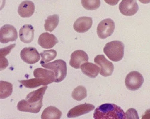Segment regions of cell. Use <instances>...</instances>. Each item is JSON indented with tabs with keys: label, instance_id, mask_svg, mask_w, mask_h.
<instances>
[{
	"label": "cell",
	"instance_id": "obj_1",
	"mask_svg": "<svg viewBox=\"0 0 150 119\" xmlns=\"http://www.w3.org/2000/svg\"><path fill=\"white\" fill-rule=\"evenodd\" d=\"M47 86H44L28 94L25 100H21L17 104V109L21 112L37 113L42 107L43 96Z\"/></svg>",
	"mask_w": 150,
	"mask_h": 119
},
{
	"label": "cell",
	"instance_id": "obj_2",
	"mask_svg": "<svg viewBox=\"0 0 150 119\" xmlns=\"http://www.w3.org/2000/svg\"><path fill=\"white\" fill-rule=\"evenodd\" d=\"M95 119H125L126 114L121 108L114 104H105L95 109Z\"/></svg>",
	"mask_w": 150,
	"mask_h": 119
},
{
	"label": "cell",
	"instance_id": "obj_3",
	"mask_svg": "<svg viewBox=\"0 0 150 119\" xmlns=\"http://www.w3.org/2000/svg\"><path fill=\"white\" fill-rule=\"evenodd\" d=\"M124 49V44L122 42L113 41L105 45L103 51L110 60L113 62H118L123 57Z\"/></svg>",
	"mask_w": 150,
	"mask_h": 119
},
{
	"label": "cell",
	"instance_id": "obj_4",
	"mask_svg": "<svg viewBox=\"0 0 150 119\" xmlns=\"http://www.w3.org/2000/svg\"><path fill=\"white\" fill-rule=\"evenodd\" d=\"M45 68L51 69L55 75L54 82H61L65 78L67 74V66L66 62L62 60H57L47 64H42Z\"/></svg>",
	"mask_w": 150,
	"mask_h": 119
},
{
	"label": "cell",
	"instance_id": "obj_5",
	"mask_svg": "<svg viewBox=\"0 0 150 119\" xmlns=\"http://www.w3.org/2000/svg\"><path fill=\"white\" fill-rule=\"evenodd\" d=\"M144 81V78L140 73L133 71L127 75L125 79V84L129 90L135 91L141 88Z\"/></svg>",
	"mask_w": 150,
	"mask_h": 119
},
{
	"label": "cell",
	"instance_id": "obj_6",
	"mask_svg": "<svg viewBox=\"0 0 150 119\" xmlns=\"http://www.w3.org/2000/svg\"><path fill=\"white\" fill-rule=\"evenodd\" d=\"M115 29V24L112 20L107 18L102 20L97 28V34L101 39H105L113 33Z\"/></svg>",
	"mask_w": 150,
	"mask_h": 119
},
{
	"label": "cell",
	"instance_id": "obj_7",
	"mask_svg": "<svg viewBox=\"0 0 150 119\" xmlns=\"http://www.w3.org/2000/svg\"><path fill=\"white\" fill-rule=\"evenodd\" d=\"M94 62L100 67V74L102 76L107 77L113 73L114 66L112 62L106 58L103 55H98L95 57Z\"/></svg>",
	"mask_w": 150,
	"mask_h": 119
},
{
	"label": "cell",
	"instance_id": "obj_8",
	"mask_svg": "<svg viewBox=\"0 0 150 119\" xmlns=\"http://www.w3.org/2000/svg\"><path fill=\"white\" fill-rule=\"evenodd\" d=\"M0 41L2 43L16 41L18 38V33L15 27L11 25L5 24L0 29Z\"/></svg>",
	"mask_w": 150,
	"mask_h": 119
},
{
	"label": "cell",
	"instance_id": "obj_9",
	"mask_svg": "<svg viewBox=\"0 0 150 119\" xmlns=\"http://www.w3.org/2000/svg\"><path fill=\"white\" fill-rule=\"evenodd\" d=\"M21 58L28 64H35L40 60V54L37 49L34 47H26L23 49L20 53Z\"/></svg>",
	"mask_w": 150,
	"mask_h": 119
},
{
	"label": "cell",
	"instance_id": "obj_10",
	"mask_svg": "<svg viewBox=\"0 0 150 119\" xmlns=\"http://www.w3.org/2000/svg\"><path fill=\"white\" fill-rule=\"evenodd\" d=\"M119 10L125 16H132L139 10V6L136 0H122L119 5Z\"/></svg>",
	"mask_w": 150,
	"mask_h": 119
},
{
	"label": "cell",
	"instance_id": "obj_11",
	"mask_svg": "<svg viewBox=\"0 0 150 119\" xmlns=\"http://www.w3.org/2000/svg\"><path fill=\"white\" fill-rule=\"evenodd\" d=\"M88 61V56L87 53L81 50H76L72 53L69 65L74 68H80L82 63Z\"/></svg>",
	"mask_w": 150,
	"mask_h": 119
},
{
	"label": "cell",
	"instance_id": "obj_12",
	"mask_svg": "<svg viewBox=\"0 0 150 119\" xmlns=\"http://www.w3.org/2000/svg\"><path fill=\"white\" fill-rule=\"evenodd\" d=\"M95 108L93 105L85 103L79 105L70 110L67 114L69 118H76L86 114Z\"/></svg>",
	"mask_w": 150,
	"mask_h": 119
},
{
	"label": "cell",
	"instance_id": "obj_13",
	"mask_svg": "<svg viewBox=\"0 0 150 119\" xmlns=\"http://www.w3.org/2000/svg\"><path fill=\"white\" fill-rule=\"evenodd\" d=\"M92 24V18L83 16L80 17L75 21L73 25V28L76 32L83 33L88 31Z\"/></svg>",
	"mask_w": 150,
	"mask_h": 119
},
{
	"label": "cell",
	"instance_id": "obj_14",
	"mask_svg": "<svg viewBox=\"0 0 150 119\" xmlns=\"http://www.w3.org/2000/svg\"><path fill=\"white\" fill-rule=\"evenodd\" d=\"M59 42L57 38L53 34L43 33L39 36L38 43L45 49H51Z\"/></svg>",
	"mask_w": 150,
	"mask_h": 119
},
{
	"label": "cell",
	"instance_id": "obj_15",
	"mask_svg": "<svg viewBox=\"0 0 150 119\" xmlns=\"http://www.w3.org/2000/svg\"><path fill=\"white\" fill-rule=\"evenodd\" d=\"M34 31L33 27L31 25H24L19 31L21 41L25 43H31L34 37Z\"/></svg>",
	"mask_w": 150,
	"mask_h": 119
},
{
	"label": "cell",
	"instance_id": "obj_16",
	"mask_svg": "<svg viewBox=\"0 0 150 119\" xmlns=\"http://www.w3.org/2000/svg\"><path fill=\"white\" fill-rule=\"evenodd\" d=\"M35 6L33 2L25 1L22 2L18 7V13L22 18H29L34 13Z\"/></svg>",
	"mask_w": 150,
	"mask_h": 119
},
{
	"label": "cell",
	"instance_id": "obj_17",
	"mask_svg": "<svg viewBox=\"0 0 150 119\" xmlns=\"http://www.w3.org/2000/svg\"><path fill=\"white\" fill-rule=\"evenodd\" d=\"M21 84L26 88H33L41 85L47 86L51 84L47 80L41 78H32L25 80H18Z\"/></svg>",
	"mask_w": 150,
	"mask_h": 119
},
{
	"label": "cell",
	"instance_id": "obj_18",
	"mask_svg": "<svg viewBox=\"0 0 150 119\" xmlns=\"http://www.w3.org/2000/svg\"><path fill=\"white\" fill-rule=\"evenodd\" d=\"M82 72L91 78H95L99 74V67L93 63L86 62L81 66Z\"/></svg>",
	"mask_w": 150,
	"mask_h": 119
},
{
	"label": "cell",
	"instance_id": "obj_19",
	"mask_svg": "<svg viewBox=\"0 0 150 119\" xmlns=\"http://www.w3.org/2000/svg\"><path fill=\"white\" fill-rule=\"evenodd\" d=\"M33 75L35 78H41L47 80L51 83L55 80V75L53 71L38 68L35 69Z\"/></svg>",
	"mask_w": 150,
	"mask_h": 119
},
{
	"label": "cell",
	"instance_id": "obj_20",
	"mask_svg": "<svg viewBox=\"0 0 150 119\" xmlns=\"http://www.w3.org/2000/svg\"><path fill=\"white\" fill-rule=\"evenodd\" d=\"M62 112L55 107H48L44 110L41 115L42 119H59L62 116Z\"/></svg>",
	"mask_w": 150,
	"mask_h": 119
},
{
	"label": "cell",
	"instance_id": "obj_21",
	"mask_svg": "<svg viewBox=\"0 0 150 119\" xmlns=\"http://www.w3.org/2000/svg\"><path fill=\"white\" fill-rule=\"evenodd\" d=\"M59 22V15L55 14L48 16L47 18L45 20V30L50 32H52L57 27Z\"/></svg>",
	"mask_w": 150,
	"mask_h": 119
},
{
	"label": "cell",
	"instance_id": "obj_22",
	"mask_svg": "<svg viewBox=\"0 0 150 119\" xmlns=\"http://www.w3.org/2000/svg\"><path fill=\"white\" fill-rule=\"evenodd\" d=\"M0 98L5 99L11 95L13 91V86L10 83L1 80L0 83Z\"/></svg>",
	"mask_w": 150,
	"mask_h": 119
},
{
	"label": "cell",
	"instance_id": "obj_23",
	"mask_svg": "<svg viewBox=\"0 0 150 119\" xmlns=\"http://www.w3.org/2000/svg\"><path fill=\"white\" fill-rule=\"evenodd\" d=\"M72 97L74 100L81 101L87 96V90L85 87L78 86L74 88L72 94Z\"/></svg>",
	"mask_w": 150,
	"mask_h": 119
},
{
	"label": "cell",
	"instance_id": "obj_24",
	"mask_svg": "<svg viewBox=\"0 0 150 119\" xmlns=\"http://www.w3.org/2000/svg\"><path fill=\"white\" fill-rule=\"evenodd\" d=\"M40 54L42 59L40 63L42 65L45 64L55 59L57 56V52L54 50H45L41 52Z\"/></svg>",
	"mask_w": 150,
	"mask_h": 119
},
{
	"label": "cell",
	"instance_id": "obj_25",
	"mask_svg": "<svg viewBox=\"0 0 150 119\" xmlns=\"http://www.w3.org/2000/svg\"><path fill=\"white\" fill-rule=\"evenodd\" d=\"M81 2L83 7L87 10H95L100 5V0H81Z\"/></svg>",
	"mask_w": 150,
	"mask_h": 119
},
{
	"label": "cell",
	"instance_id": "obj_26",
	"mask_svg": "<svg viewBox=\"0 0 150 119\" xmlns=\"http://www.w3.org/2000/svg\"><path fill=\"white\" fill-rule=\"evenodd\" d=\"M16 44L15 43L11 44L10 46H8L6 47L3 48L0 50V56L1 57H5L9 54L13 48L15 47Z\"/></svg>",
	"mask_w": 150,
	"mask_h": 119
},
{
	"label": "cell",
	"instance_id": "obj_27",
	"mask_svg": "<svg viewBox=\"0 0 150 119\" xmlns=\"http://www.w3.org/2000/svg\"><path fill=\"white\" fill-rule=\"evenodd\" d=\"M127 118V119H139L137 112L135 109L131 108L126 112Z\"/></svg>",
	"mask_w": 150,
	"mask_h": 119
},
{
	"label": "cell",
	"instance_id": "obj_28",
	"mask_svg": "<svg viewBox=\"0 0 150 119\" xmlns=\"http://www.w3.org/2000/svg\"><path fill=\"white\" fill-rule=\"evenodd\" d=\"M8 65V62L5 57H1V71L3 70Z\"/></svg>",
	"mask_w": 150,
	"mask_h": 119
},
{
	"label": "cell",
	"instance_id": "obj_29",
	"mask_svg": "<svg viewBox=\"0 0 150 119\" xmlns=\"http://www.w3.org/2000/svg\"><path fill=\"white\" fill-rule=\"evenodd\" d=\"M104 1L108 5L114 6L118 4L120 0H104Z\"/></svg>",
	"mask_w": 150,
	"mask_h": 119
},
{
	"label": "cell",
	"instance_id": "obj_30",
	"mask_svg": "<svg viewBox=\"0 0 150 119\" xmlns=\"http://www.w3.org/2000/svg\"><path fill=\"white\" fill-rule=\"evenodd\" d=\"M142 119H150V109L145 112L144 115L142 116Z\"/></svg>",
	"mask_w": 150,
	"mask_h": 119
},
{
	"label": "cell",
	"instance_id": "obj_31",
	"mask_svg": "<svg viewBox=\"0 0 150 119\" xmlns=\"http://www.w3.org/2000/svg\"><path fill=\"white\" fill-rule=\"evenodd\" d=\"M141 3L144 4H149L150 3V0H139Z\"/></svg>",
	"mask_w": 150,
	"mask_h": 119
}]
</instances>
